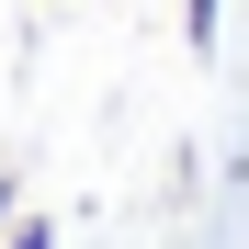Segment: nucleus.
<instances>
[{
    "label": "nucleus",
    "mask_w": 249,
    "mask_h": 249,
    "mask_svg": "<svg viewBox=\"0 0 249 249\" xmlns=\"http://www.w3.org/2000/svg\"><path fill=\"white\" fill-rule=\"evenodd\" d=\"M12 215H23V193H12V181H0V238H12Z\"/></svg>",
    "instance_id": "3"
},
{
    "label": "nucleus",
    "mask_w": 249,
    "mask_h": 249,
    "mask_svg": "<svg viewBox=\"0 0 249 249\" xmlns=\"http://www.w3.org/2000/svg\"><path fill=\"white\" fill-rule=\"evenodd\" d=\"M215 34H227V0H181V46L215 57Z\"/></svg>",
    "instance_id": "1"
},
{
    "label": "nucleus",
    "mask_w": 249,
    "mask_h": 249,
    "mask_svg": "<svg viewBox=\"0 0 249 249\" xmlns=\"http://www.w3.org/2000/svg\"><path fill=\"white\" fill-rule=\"evenodd\" d=\"M0 249H57V227H46V215H12V238H0Z\"/></svg>",
    "instance_id": "2"
}]
</instances>
